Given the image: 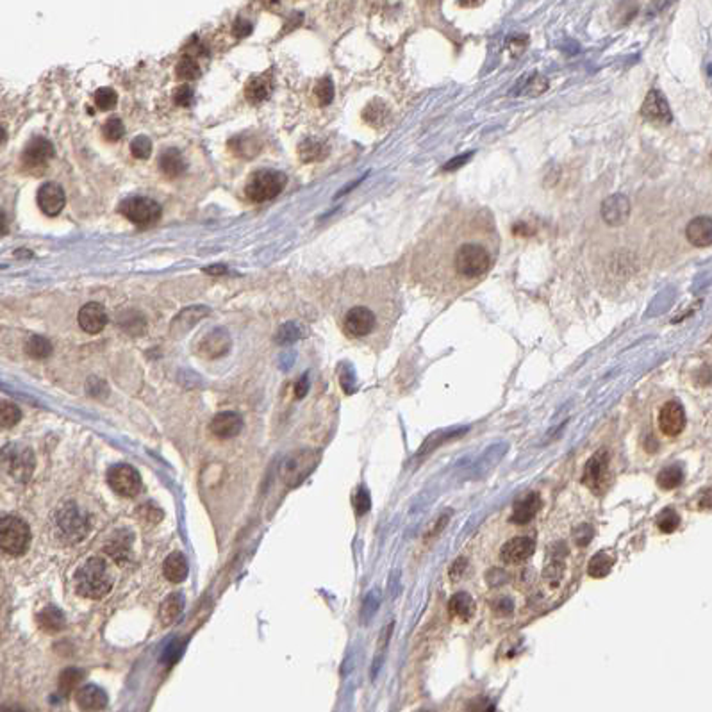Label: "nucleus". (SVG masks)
Masks as SVG:
<instances>
[{
    "mask_svg": "<svg viewBox=\"0 0 712 712\" xmlns=\"http://www.w3.org/2000/svg\"><path fill=\"white\" fill-rule=\"evenodd\" d=\"M500 236L482 207H459L441 216L416 254L419 284L441 300H455L479 286L496 264Z\"/></svg>",
    "mask_w": 712,
    "mask_h": 712,
    "instance_id": "1",
    "label": "nucleus"
},
{
    "mask_svg": "<svg viewBox=\"0 0 712 712\" xmlns=\"http://www.w3.org/2000/svg\"><path fill=\"white\" fill-rule=\"evenodd\" d=\"M73 586H75L77 594L84 598H93V600L104 598L113 587L109 564L102 557H92L88 563H84L77 570Z\"/></svg>",
    "mask_w": 712,
    "mask_h": 712,
    "instance_id": "2",
    "label": "nucleus"
},
{
    "mask_svg": "<svg viewBox=\"0 0 712 712\" xmlns=\"http://www.w3.org/2000/svg\"><path fill=\"white\" fill-rule=\"evenodd\" d=\"M288 183V177L277 170H259L252 173L245 186V193L252 202H268L271 198L278 197Z\"/></svg>",
    "mask_w": 712,
    "mask_h": 712,
    "instance_id": "3",
    "label": "nucleus"
},
{
    "mask_svg": "<svg viewBox=\"0 0 712 712\" xmlns=\"http://www.w3.org/2000/svg\"><path fill=\"white\" fill-rule=\"evenodd\" d=\"M0 545L9 556H23L31 545L29 525L16 516H4L0 520Z\"/></svg>",
    "mask_w": 712,
    "mask_h": 712,
    "instance_id": "4",
    "label": "nucleus"
},
{
    "mask_svg": "<svg viewBox=\"0 0 712 712\" xmlns=\"http://www.w3.org/2000/svg\"><path fill=\"white\" fill-rule=\"evenodd\" d=\"M379 327V314L374 307L357 304L348 309L343 317V331L350 338H366Z\"/></svg>",
    "mask_w": 712,
    "mask_h": 712,
    "instance_id": "5",
    "label": "nucleus"
},
{
    "mask_svg": "<svg viewBox=\"0 0 712 712\" xmlns=\"http://www.w3.org/2000/svg\"><path fill=\"white\" fill-rule=\"evenodd\" d=\"M120 213L122 216H125L127 220L133 221L134 225H140V227H149V225L156 223L157 220L163 214V209H161L159 204L152 198L147 197H133L127 198L120 204Z\"/></svg>",
    "mask_w": 712,
    "mask_h": 712,
    "instance_id": "6",
    "label": "nucleus"
},
{
    "mask_svg": "<svg viewBox=\"0 0 712 712\" xmlns=\"http://www.w3.org/2000/svg\"><path fill=\"white\" fill-rule=\"evenodd\" d=\"M56 523H58L61 536L70 543H77L82 537H86L90 530V522L86 515H82L79 507L73 502L65 503L56 515Z\"/></svg>",
    "mask_w": 712,
    "mask_h": 712,
    "instance_id": "7",
    "label": "nucleus"
},
{
    "mask_svg": "<svg viewBox=\"0 0 712 712\" xmlns=\"http://www.w3.org/2000/svg\"><path fill=\"white\" fill-rule=\"evenodd\" d=\"M4 466L13 479L18 482H27L35 472V453L25 446H8L4 448Z\"/></svg>",
    "mask_w": 712,
    "mask_h": 712,
    "instance_id": "8",
    "label": "nucleus"
},
{
    "mask_svg": "<svg viewBox=\"0 0 712 712\" xmlns=\"http://www.w3.org/2000/svg\"><path fill=\"white\" fill-rule=\"evenodd\" d=\"M314 465H317V452L302 450V452L291 453L290 458H286L284 462H282V480L290 488H295L297 484H300L311 473Z\"/></svg>",
    "mask_w": 712,
    "mask_h": 712,
    "instance_id": "9",
    "label": "nucleus"
},
{
    "mask_svg": "<svg viewBox=\"0 0 712 712\" xmlns=\"http://www.w3.org/2000/svg\"><path fill=\"white\" fill-rule=\"evenodd\" d=\"M109 486L120 496H136L141 491V477L136 468L129 465H116L109 469Z\"/></svg>",
    "mask_w": 712,
    "mask_h": 712,
    "instance_id": "10",
    "label": "nucleus"
},
{
    "mask_svg": "<svg viewBox=\"0 0 712 712\" xmlns=\"http://www.w3.org/2000/svg\"><path fill=\"white\" fill-rule=\"evenodd\" d=\"M56 150L54 145L45 137H32L22 152V164L27 170H45L49 161L52 159Z\"/></svg>",
    "mask_w": 712,
    "mask_h": 712,
    "instance_id": "11",
    "label": "nucleus"
},
{
    "mask_svg": "<svg viewBox=\"0 0 712 712\" xmlns=\"http://www.w3.org/2000/svg\"><path fill=\"white\" fill-rule=\"evenodd\" d=\"M607 473H609V453L606 450L602 452L594 453L593 458L589 459V462L586 465V469H584V484L591 491L602 493L603 486H606V479Z\"/></svg>",
    "mask_w": 712,
    "mask_h": 712,
    "instance_id": "12",
    "label": "nucleus"
},
{
    "mask_svg": "<svg viewBox=\"0 0 712 712\" xmlns=\"http://www.w3.org/2000/svg\"><path fill=\"white\" fill-rule=\"evenodd\" d=\"M684 426H686L684 407L675 400L666 402L659 411V429L663 431V434L675 438L684 431Z\"/></svg>",
    "mask_w": 712,
    "mask_h": 712,
    "instance_id": "13",
    "label": "nucleus"
},
{
    "mask_svg": "<svg viewBox=\"0 0 712 712\" xmlns=\"http://www.w3.org/2000/svg\"><path fill=\"white\" fill-rule=\"evenodd\" d=\"M66 204V195L63 188L56 183H45L38 190V206L47 216H58Z\"/></svg>",
    "mask_w": 712,
    "mask_h": 712,
    "instance_id": "14",
    "label": "nucleus"
},
{
    "mask_svg": "<svg viewBox=\"0 0 712 712\" xmlns=\"http://www.w3.org/2000/svg\"><path fill=\"white\" fill-rule=\"evenodd\" d=\"M79 325L88 334H99L107 325V311L99 302H90L79 311Z\"/></svg>",
    "mask_w": 712,
    "mask_h": 712,
    "instance_id": "15",
    "label": "nucleus"
},
{
    "mask_svg": "<svg viewBox=\"0 0 712 712\" xmlns=\"http://www.w3.org/2000/svg\"><path fill=\"white\" fill-rule=\"evenodd\" d=\"M211 432H213L216 438L220 439H229L234 438L241 432L243 429V419L238 412L233 411H223L218 412L213 419H211Z\"/></svg>",
    "mask_w": 712,
    "mask_h": 712,
    "instance_id": "16",
    "label": "nucleus"
},
{
    "mask_svg": "<svg viewBox=\"0 0 712 712\" xmlns=\"http://www.w3.org/2000/svg\"><path fill=\"white\" fill-rule=\"evenodd\" d=\"M75 701L80 711L99 712L107 707V694L102 687L88 684V686H82L77 689Z\"/></svg>",
    "mask_w": 712,
    "mask_h": 712,
    "instance_id": "17",
    "label": "nucleus"
},
{
    "mask_svg": "<svg viewBox=\"0 0 712 712\" xmlns=\"http://www.w3.org/2000/svg\"><path fill=\"white\" fill-rule=\"evenodd\" d=\"M534 553V541L527 536L515 537V539L507 541L503 545L500 557L505 560L507 564H522L529 559Z\"/></svg>",
    "mask_w": 712,
    "mask_h": 712,
    "instance_id": "18",
    "label": "nucleus"
},
{
    "mask_svg": "<svg viewBox=\"0 0 712 712\" xmlns=\"http://www.w3.org/2000/svg\"><path fill=\"white\" fill-rule=\"evenodd\" d=\"M643 116L648 120V122H653V123H670L671 122L670 107H668V102L664 100V97L661 95L659 92L648 93L646 100H644V106H643Z\"/></svg>",
    "mask_w": 712,
    "mask_h": 712,
    "instance_id": "19",
    "label": "nucleus"
},
{
    "mask_svg": "<svg viewBox=\"0 0 712 712\" xmlns=\"http://www.w3.org/2000/svg\"><path fill=\"white\" fill-rule=\"evenodd\" d=\"M686 238L694 247H711L712 245V218L698 216L687 223Z\"/></svg>",
    "mask_w": 712,
    "mask_h": 712,
    "instance_id": "20",
    "label": "nucleus"
},
{
    "mask_svg": "<svg viewBox=\"0 0 712 712\" xmlns=\"http://www.w3.org/2000/svg\"><path fill=\"white\" fill-rule=\"evenodd\" d=\"M159 170L168 179H177L186 170V161L179 149H166L159 156Z\"/></svg>",
    "mask_w": 712,
    "mask_h": 712,
    "instance_id": "21",
    "label": "nucleus"
},
{
    "mask_svg": "<svg viewBox=\"0 0 712 712\" xmlns=\"http://www.w3.org/2000/svg\"><path fill=\"white\" fill-rule=\"evenodd\" d=\"M541 509V498L537 493H530V495L523 496L522 500L515 503L512 509V522L516 525H527L534 520V516L539 512Z\"/></svg>",
    "mask_w": 712,
    "mask_h": 712,
    "instance_id": "22",
    "label": "nucleus"
},
{
    "mask_svg": "<svg viewBox=\"0 0 712 712\" xmlns=\"http://www.w3.org/2000/svg\"><path fill=\"white\" fill-rule=\"evenodd\" d=\"M229 345H231L229 334L225 331H221V329H218V331H213L209 332V334L204 336L202 343H200V352H202L206 357L216 359L229 350Z\"/></svg>",
    "mask_w": 712,
    "mask_h": 712,
    "instance_id": "23",
    "label": "nucleus"
},
{
    "mask_svg": "<svg viewBox=\"0 0 712 712\" xmlns=\"http://www.w3.org/2000/svg\"><path fill=\"white\" fill-rule=\"evenodd\" d=\"M271 93V77L270 73L252 77L245 86V97L250 104H261L270 97Z\"/></svg>",
    "mask_w": 712,
    "mask_h": 712,
    "instance_id": "24",
    "label": "nucleus"
},
{
    "mask_svg": "<svg viewBox=\"0 0 712 712\" xmlns=\"http://www.w3.org/2000/svg\"><path fill=\"white\" fill-rule=\"evenodd\" d=\"M163 572L170 582L180 584L188 577V563L183 553H170L163 564Z\"/></svg>",
    "mask_w": 712,
    "mask_h": 712,
    "instance_id": "25",
    "label": "nucleus"
},
{
    "mask_svg": "<svg viewBox=\"0 0 712 712\" xmlns=\"http://www.w3.org/2000/svg\"><path fill=\"white\" fill-rule=\"evenodd\" d=\"M603 218L609 220V223H621L625 218L629 216L630 206L629 200L621 195L618 197H610L606 204H603Z\"/></svg>",
    "mask_w": 712,
    "mask_h": 712,
    "instance_id": "26",
    "label": "nucleus"
},
{
    "mask_svg": "<svg viewBox=\"0 0 712 712\" xmlns=\"http://www.w3.org/2000/svg\"><path fill=\"white\" fill-rule=\"evenodd\" d=\"M448 613L458 620H469L475 613V603L468 593H455L448 602Z\"/></svg>",
    "mask_w": 712,
    "mask_h": 712,
    "instance_id": "27",
    "label": "nucleus"
},
{
    "mask_svg": "<svg viewBox=\"0 0 712 712\" xmlns=\"http://www.w3.org/2000/svg\"><path fill=\"white\" fill-rule=\"evenodd\" d=\"M38 623L45 632L54 634L59 632V630L65 629V616H63L61 610L58 607H45V609L39 613L38 616Z\"/></svg>",
    "mask_w": 712,
    "mask_h": 712,
    "instance_id": "28",
    "label": "nucleus"
},
{
    "mask_svg": "<svg viewBox=\"0 0 712 712\" xmlns=\"http://www.w3.org/2000/svg\"><path fill=\"white\" fill-rule=\"evenodd\" d=\"M183 607H184L183 594L179 593L170 594V596L163 602V606H161V621H163L164 625H172L173 621L180 616Z\"/></svg>",
    "mask_w": 712,
    "mask_h": 712,
    "instance_id": "29",
    "label": "nucleus"
},
{
    "mask_svg": "<svg viewBox=\"0 0 712 712\" xmlns=\"http://www.w3.org/2000/svg\"><path fill=\"white\" fill-rule=\"evenodd\" d=\"M25 352L32 359H47L52 355V343L43 336H31L27 339Z\"/></svg>",
    "mask_w": 712,
    "mask_h": 712,
    "instance_id": "30",
    "label": "nucleus"
},
{
    "mask_svg": "<svg viewBox=\"0 0 712 712\" xmlns=\"http://www.w3.org/2000/svg\"><path fill=\"white\" fill-rule=\"evenodd\" d=\"M176 75L177 79L183 80V82L197 80L198 77H200V66H198L197 59L191 58V56H183L176 66Z\"/></svg>",
    "mask_w": 712,
    "mask_h": 712,
    "instance_id": "31",
    "label": "nucleus"
},
{
    "mask_svg": "<svg viewBox=\"0 0 712 712\" xmlns=\"http://www.w3.org/2000/svg\"><path fill=\"white\" fill-rule=\"evenodd\" d=\"M127 536H130V534H118V536L113 537V541L106 546V552L115 560H127V557H129L133 537L127 539Z\"/></svg>",
    "mask_w": 712,
    "mask_h": 712,
    "instance_id": "32",
    "label": "nucleus"
},
{
    "mask_svg": "<svg viewBox=\"0 0 712 712\" xmlns=\"http://www.w3.org/2000/svg\"><path fill=\"white\" fill-rule=\"evenodd\" d=\"M327 156V147L324 141L318 140H305L300 145V157L304 163H312V161H320Z\"/></svg>",
    "mask_w": 712,
    "mask_h": 712,
    "instance_id": "33",
    "label": "nucleus"
},
{
    "mask_svg": "<svg viewBox=\"0 0 712 712\" xmlns=\"http://www.w3.org/2000/svg\"><path fill=\"white\" fill-rule=\"evenodd\" d=\"M614 566V559L607 553H596V556L591 559L589 566H587V573L594 579H600V577L609 575L610 570Z\"/></svg>",
    "mask_w": 712,
    "mask_h": 712,
    "instance_id": "34",
    "label": "nucleus"
},
{
    "mask_svg": "<svg viewBox=\"0 0 712 712\" xmlns=\"http://www.w3.org/2000/svg\"><path fill=\"white\" fill-rule=\"evenodd\" d=\"M82 682V671L75 670V668H70V670H65L59 677V693L63 696H68L70 693L77 689Z\"/></svg>",
    "mask_w": 712,
    "mask_h": 712,
    "instance_id": "35",
    "label": "nucleus"
},
{
    "mask_svg": "<svg viewBox=\"0 0 712 712\" xmlns=\"http://www.w3.org/2000/svg\"><path fill=\"white\" fill-rule=\"evenodd\" d=\"M684 480V472H682L680 466H668L657 477V484L659 488L663 489H675L678 488Z\"/></svg>",
    "mask_w": 712,
    "mask_h": 712,
    "instance_id": "36",
    "label": "nucleus"
},
{
    "mask_svg": "<svg viewBox=\"0 0 712 712\" xmlns=\"http://www.w3.org/2000/svg\"><path fill=\"white\" fill-rule=\"evenodd\" d=\"M229 147H231V150H233V152L236 154L238 157H254V156H252L250 150H248V147H250V149L254 150L255 154H257L261 150L259 141H255L254 137H252V140H247V134H243V136L234 137V140H231Z\"/></svg>",
    "mask_w": 712,
    "mask_h": 712,
    "instance_id": "37",
    "label": "nucleus"
},
{
    "mask_svg": "<svg viewBox=\"0 0 712 712\" xmlns=\"http://www.w3.org/2000/svg\"><path fill=\"white\" fill-rule=\"evenodd\" d=\"M20 419H22V411H20L18 405L8 400H4L0 404V422H2V426H4V429L15 426Z\"/></svg>",
    "mask_w": 712,
    "mask_h": 712,
    "instance_id": "38",
    "label": "nucleus"
},
{
    "mask_svg": "<svg viewBox=\"0 0 712 712\" xmlns=\"http://www.w3.org/2000/svg\"><path fill=\"white\" fill-rule=\"evenodd\" d=\"M314 97H317L318 106H329L334 99V84L329 77H324V79L318 80V84L314 86Z\"/></svg>",
    "mask_w": 712,
    "mask_h": 712,
    "instance_id": "39",
    "label": "nucleus"
},
{
    "mask_svg": "<svg viewBox=\"0 0 712 712\" xmlns=\"http://www.w3.org/2000/svg\"><path fill=\"white\" fill-rule=\"evenodd\" d=\"M680 525V516L675 512L673 509H664L661 510V515L657 516V529L664 534H670L673 530L678 529Z\"/></svg>",
    "mask_w": 712,
    "mask_h": 712,
    "instance_id": "40",
    "label": "nucleus"
},
{
    "mask_svg": "<svg viewBox=\"0 0 712 712\" xmlns=\"http://www.w3.org/2000/svg\"><path fill=\"white\" fill-rule=\"evenodd\" d=\"M118 93L113 88H99L95 92V104L100 111H111L116 107Z\"/></svg>",
    "mask_w": 712,
    "mask_h": 712,
    "instance_id": "41",
    "label": "nucleus"
},
{
    "mask_svg": "<svg viewBox=\"0 0 712 712\" xmlns=\"http://www.w3.org/2000/svg\"><path fill=\"white\" fill-rule=\"evenodd\" d=\"M120 325L129 332H143L145 327V318L141 317L137 311H125L120 314Z\"/></svg>",
    "mask_w": 712,
    "mask_h": 712,
    "instance_id": "42",
    "label": "nucleus"
},
{
    "mask_svg": "<svg viewBox=\"0 0 712 712\" xmlns=\"http://www.w3.org/2000/svg\"><path fill=\"white\" fill-rule=\"evenodd\" d=\"M130 154L136 159H149L152 156V141L147 136H137L130 141Z\"/></svg>",
    "mask_w": 712,
    "mask_h": 712,
    "instance_id": "43",
    "label": "nucleus"
},
{
    "mask_svg": "<svg viewBox=\"0 0 712 712\" xmlns=\"http://www.w3.org/2000/svg\"><path fill=\"white\" fill-rule=\"evenodd\" d=\"M102 134L107 141H118L125 134V127L120 118H109L102 125Z\"/></svg>",
    "mask_w": 712,
    "mask_h": 712,
    "instance_id": "44",
    "label": "nucleus"
},
{
    "mask_svg": "<svg viewBox=\"0 0 712 712\" xmlns=\"http://www.w3.org/2000/svg\"><path fill=\"white\" fill-rule=\"evenodd\" d=\"M193 100H195V92L190 84H183V86H179V88L173 92V102H176L179 107L191 106Z\"/></svg>",
    "mask_w": 712,
    "mask_h": 712,
    "instance_id": "45",
    "label": "nucleus"
},
{
    "mask_svg": "<svg viewBox=\"0 0 712 712\" xmlns=\"http://www.w3.org/2000/svg\"><path fill=\"white\" fill-rule=\"evenodd\" d=\"M466 712H495V705L486 696H479L472 700L466 707Z\"/></svg>",
    "mask_w": 712,
    "mask_h": 712,
    "instance_id": "46",
    "label": "nucleus"
},
{
    "mask_svg": "<svg viewBox=\"0 0 712 712\" xmlns=\"http://www.w3.org/2000/svg\"><path fill=\"white\" fill-rule=\"evenodd\" d=\"M298 338H300V334H298L297 325L295 324L282 325L281 332H278V339H281V343H291V341H295V339H298Z\"/></svg>",
    "mask_w": 712,
    "mask_h": 712,
    "instance_id": "47",
    "label": "nucleus"
},
{
    "mask_svg": "<svg viewBox=\"0 0 712 712\" xmlns=\"http://www.w3.org/2000/svg\"><path fill=\"white\" fill-rule=\"evenodd\" d=\"M252 31H254V27H252V22H248V20L238 18L234 22L233 32L236 38H247L248 35H252Z\"/></svg>",
    "mask_w": 712,
    "mask_h": 712,
    "instance_id": "48",
    "label": "nucleus"
},
{
    "mask_svg": "<svg viewBox=\"0 0 712 712\" xmlns=\"http://www.w3.org/2000/svg\"><path fill=\"white\" fill-rule=\"evenodd\" d=\"M369 505H372V503H369V495L361 488L354 498V507L355 510H357V515H364L366 510L369 509Z\"/></svg>",
    "mask_w": 712,
    "mask_h": 712,
    "instance_id": "49",
    "label": "nucleus"
},
{
    "mask_svg": "<svg viewBox=\"0 0 712 712\" xmlns=\"http://www.w3.org/2000/svg\"><path fill=\"white\" fill-rule=\"evenodd\" d=\"M179 655H180V644L179 643H172L170 646H166V650H164V653H163V657H161V661L163 663H166V664H172V663H176L177 659H179Z\"/></svg>",
    "mask_w": 712,
    "mask_h": 712,
    "instance_id": "50",
    "label": "nucleus"
},
{
    "mask_svg": "<svg viewBox=\"0 0 712 712\" xmlns=\"http://www.w3.org/2000/svg\"><path fill=\"white\" fill-rule=\"evenodd\" d=\"M591 536H593V530H591V527H586V525L580 527V529L575 532V543L579 546H586L587 543H589Z\"/></svg>",
    "mask_w": 712,
    "mask_h": 712,
    "instance_id": "51",
    "label": "nucleus"
},
{
    "mask_svg": "<svg viewBox=\"0 0 712 712\" xmlns=\"http://www.w3.org/2000/svg\"><path fill=\"white\" fill-rule=\"evenodd\" d=\"M493 609H495V613L502 614V616H509L512 613V609H515V606H512L510 600H498V602H495Z\"/></svg>",
    "mask_w": 712,
    "mask_h": 712,
    "instance_id": "52",
    "label": "nucleus"
},
{
    "mask_svg": "<svg viewBox=\"0 0 712 712\" xmlns=\"http://www.w3.org/2000/svg\"><path fill=\"white\" fill-rule=\"evenodd\" d=\"M466 566H468V563H466V559H458L455 563H453V566L450 567V579H459V577L465 573V570H466Z\"/></svg>",
    "mask_w": 712,
    "mask_h": 712,
    "instance_id": "53",
    "label": "nucleus"
},
{
    "mask_svg": "<svg viewBox=\"0 0 712 712\" xmlns=\"http://www.w3.org/2000/svg\"><path fill=\"white\" fill-rule=\"evenodd\" d=\"M712 507V489H707V491H704L700 495V498H698V509H701V510H705V509H711Z\"/></svg>",
    "mask_w": 712,
    "mask_h": 712,
    "instance_id": "54",
    "label": "nucleus"
},
{
    "mask_svg": "<svg viewBox=\"0 0 712 712\" xmlns=\"http://www.w3.org/2000/svg\"><path fill=\"white\" fill-rule=\"evenodd\" d=\"M307 389H309V384H307V375H304V377H302L300 381L297 382V388H295V393H297L298 398H304L305 393H307Z\"/></svg>",
    "mask_w": 712,
    "mask_h": 712,
    "instance_id": "55",
    "label": "nucleus"
},
{
    "mask_svg": "<svg viewBox=\"0 0 712 712\" xmlns=\"http://www.w3.org/2000/svg\"><path fill=\"white\" fill-rule=\"evenodd\" d=\"M204 274L223 275V274H227V266H223V264H214V266H207V268H204Z\"/></svg>",
    "mask_w": 712,
    "mask_h": 712,
    "instance_id": "56",
    "label": "nucleus"
},
{
    "mask_svg": "<svg viewBox=\"0 0 712 712\" xmlns=\"http://www.w3.org/2000/svg\"><path fill=\"white\" fill-rule=\"evenodd\" d=\"M2 712H23V711L20 707H4Z\"/></svg>",
    "mask_w": 712,
    "mask_h": 712,
    "instance_id": "57",
    "label": "nucleus"
},
{
    "mask_svg": "<svg viewBox=\"0 0 712 712\" xmlns=\"http://www.w3.org/2000/svg\"><path fill=\"white\" fill-rule=\"evenodd\" d=\"M6 231H8V223H6V214L2 213V236L6 234Z\"/></svg>",
    "mask_w": 712,
    "mask_h": 712,
    "instance_id": "58",
    "label": "nucleus"
},
{
    "mask_svg": "<svg viewBox=\"0 0 712 712\" xmlns=\"http://www.w3.org/2000/svg\"><path fill=\"white\" fill-rule=\"evenodd\" d=\"M422 712H429V711H422Z\"/></svg>",
    "mask_w": 712,
    "mask_h": 712,
    "instance_id": "59",
    "label": "nucleus"
}]
</instances>
